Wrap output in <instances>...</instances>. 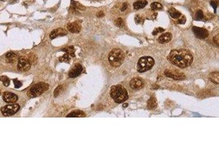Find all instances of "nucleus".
Instances as JSON below:
<instances>
[{"label":"nucleus","mask_w":219,"mask_h":164,"mask_svg":"<svg viewBox=\"0 0 219 164\" xmlns=\"http://www.w3.org/2000/svg\"><path fill=\"white\" fill-rule=\"evenodd\" d=\"M209 78L214 83H215V84H219V72H212V73H210V74L209 76Z\"/></svg>","instance_id":"22"},{"label":"nucleus","mask_w":219,"mask_h":164,"mask_svg":"<svg viewBox=\"0 0 219 164\" xmlns=\"http://www.w3.org/2000/svg\"><path fill=\"white\" fill-rule=\"evenodd\" d=\"M83 70V68L81 65L79 64H77L74 66L69 73V76L71 78H75L77 76H78Z\"/></svg>","instance_id":"12"},{"label":"nucleus","mask_w":219,"mask_h":164,"mask_svg":"<svg viewBox=\"0 0 219 164\" xmlns=\"http://www.w3.org/2000/svg\"><path fill=\"white\" fill-rule=\"evenodd\" d=\"M0 81L3 82V85L6 86H8L10 84V80L6 76H1L0 77Z\"/></svg>","instance_id":"26"},{"label":"nucleus","mask_w":219,"mask_h":164,"mask_svg":"<svg viewBox=\"0 0 219 164\" xmlns=\"http://www.w3.org/2000/svg\"><path fill=\"white\" fill-rule=\"evenodd\" d=\"M71 9L74 11H77L78 10H82L83 11L85 9V7L82 6L81 4H80L78 2H76L74 1H71Z\"/></svg>","instance_id":"19"},{"label":"nucleus","mask_w":219,"mask_h":164,"mask_svg":"<svg viewBox=\"0 0 219 164\" xmlns=\"http://www.w3.org/2000/svg\"><path fill=\"white\" fill-rule=\"evenodd\" d=\"M3 100L7 103H14L18 100V96L12 92L6 91L3 95Z\"/></svg>","instance_id":"11"},{"label":"nucleus","mask_w":219,"mask_h":164,"mask_svg":"<svg viewBox=\"0 0 219 164\" xmlns=\"http://www.w3.org/2000/svg\"><path fill=\"white\" fill-rule=\"evenodd\" d=\"M186 19L185 17L184 16H182V17H180L178 18V20H177V23L178 24H184L186 23Z\"/></svg>","instance_id":"32"},{"label":"nucleus","mask_w":219,"mask_h":164,"mask_svg":"<svg viewBox=\"0 0 219 164\" xmlns=\"http://www.w3.org/2000/svg\"><path fill=\"white\" fill-rule=\"evenodd\" d=\"M170 15L173 19H178L181 15V14L174 8H170L168 11Z\"/></svg>","instance_id":"21"},{"label":"nucleus","mask_w":219,"mask_h":164,"mask_svg":"<svg viewBox=\"0 0 219 164\" xmlns=\"http://www.w3.org/2000/svg\"><path fill=\"white\" fill-rule=\"evenodd\" d=\"M49 88V85L45 83H38L32 86L27 92V95L30 97H36L41 95Z\"/></svg>","instance_id":"5"},{"label":"nucleus","mask_w":219,"mask_h":164,"mask_svg":"<svg viewBox=\"0 0 219 164\" xmlns=\"http://www.w3.org/2000/svg\"><path fill=\"white\" fill-rule=\"evenodd\" d=\"M68 32L65 29L62 28H58L53 30L50 35V37L51 39H53L58 36H63L67 35Z\"/></svg>","instance_id":"13"},{"label":"nucleus","mask_w":219,"mask_h":164,"mask_svg":"<svg viewBox=\"0 0 219 164\" xmlns=\"http://www.w3.org/2000/svg\"><path fill=\"white\" fill-rule=\"evenodd\" d=\"M27 60L30 62V64H33L37 62V57L33 53H31V54L29 55V57H28Z\"/></svg>","instance_id":"28"},{"label":"nucleus","mask_w":219,"mask_h":164,"mask_svg":"<svg viewBox=\"0 0 219 164\" xmlns=\"http://www.w3.org/2000/svg\"><path fill=\"white\" fill-rule=\"evenodd\" d=\"M210 3L211 6L213 7V8L214 9V12H216V8H217V3H216V2H215V1H212L210 2Z\"/></svg>","instance_id":"35"},{"label":"nucleus","mask_w":219,"mask_h":164,"mask_svg":"<svg viewBox=\"0 0 219 164\" xmlns=\"http://www.w3.org/2000/svg\"><path fill=\"white\" fill-rule=\"evenodd\" d=\"M163 31H164V29H163V28H161V27H158L155 29L153 32H152V34L153 35H156L158 33H161V32H162Z\"/></svg>","instance_id":"31"},{"label":"nucleus","mask_w":219,"mask_h":164,"mask_svg":"<svg viewBox=\"0 0 219 164\" xmlns=\"http://www.w3.org/2000/svg\"><path fill=\"white\" fill-rule=\"evenodd\" d=\"M171 39H172L171 33L169 32H167L161 35L158 38V41L160 43L164 44V43L169 42L171 40Z\"/></svg>","instance_id":"15"},{"label":"nucleus","mask_w":219,"mask_h":164,"mask_svg":"<svg viewBox=\"0 0 219 164\" xmlns=\"http://www.w3.org/2000/svg\"><path fill=\"white\" fill-rule=\"evenodd\" d=\"M128 6V3H126V2L124 3L123 4V5H122V8H121V11H125L126 9H127Z\"/></svg>","instance_id":"37"},{"label":"nucleus","mask_w":219,"mask_h":164,"mask_svg":"<svg viewBox=\"0 0 219 164\" xmlns=\"http://www.w3.org/2000/svg\"><path fill=\"white\" fill-rule=\"evenodd\" d=\"M110 95L115 102L121 103L128 98V94L125 87L121 85H113L111 88Z\"/></svg>","instance_id":"2"},{"label":"nucleus","mask_w":219,"mask_h":164,"mask_svg":"<svg viewBox=\"0 0 219 164\" xmlns=\"http://www.w3.org/2000/svg\"><path fill=\"white\" fill-rule=\"evenodd\" d=\"M115 24L117 27H123L124 26V21L121 18H119L115 21Z\"/></svg>","instance_id":"27"},{"label":"nucleus","mask_w":219,"mask_h":164,"mask_svg":"<svg viewBox=\"0 0 219 164\" xmlns=\"http://www.w3.org/2000/svg\"><path fill=\"white\" fill-rule=\"evenodd\" d=\"M168 60L172 64L181 68H185L190 66L194 61L192 53L186 49L172 50L168 56Z\"/></svg>","instance_id":"1"},{"label":"nucleus","mask_w":219,"mask_h":164,"mask_svg":"<svg viewBox=\"0 0 219 164\" xmlns=\"http://www.w3.org/2000/svg\"><path fill=\"white\" fill-rule=\"evenodd\" d=\"M145 82L144 79L140 77H135L130 82V86L134 90H139L144 88Z\"/></svg>","instance_id":"8"},{"label":"nucleus","mask_w":219,"mask_h":164,"mask_svg":"<svg viewBox=\"0 0 219 164\" xmlns=\"http://www.w3.org/2000/svg\"><path fill=\"white\" fill-rule=\"evenodd\" d=\"M86 115L85 114V113L83 111L79 110L73 111L66 116V117H70H70L71 118H73V117L83 118V117H86Z\"/></svg>","instance_id":"17"},{"label":"nucleus","mask_w":219,"mask_h":164,"mask_svg":"<svg viewBox=\"0 0 219 164\" xmlns=\"http://www.w3.org/2000/svg\"><path fill=\"white\" fill-rule=\"evenodd\" d=\"M6 59L7 62L13 63L15 62L18 59L17 55L13 52H9L7 54L6 56Z\"/></svg>","instance_id":"18"},{"label":"nucleus","mask_w":219,"mask_h":164,"mask_svg":"<svg viewBox=\"0 0 219 164\" xmlns=\"http://www.w3.org/2000/svg\"><path fill=\"white\" fill-rule=\"evenodd\" d=\"M151 7L152 8V9L153 10H161V9H163V6L162 5L159 3V2H153L152 3L151 5Z\"/></svg>","instance_id":"24"},{"label":"nucleus","mask_w":219,"mask_h":164,"mask_svg":"<svg viewBox=\"0 0 219 164\" xmlns=\"http://www.w3.org/2000/svg\"><path fill=\"white\" fill-rule=\"evenodd\" d=\"M62 90H63V87L62 85L58 86L57 88L55 90L54 93L55 97H57L60 94V92L62 91Z\"/></svg>","instance_id":"30"},{"label":"nucleus","mask_w":219,"mask_h":164,"mask_svg":"<svg viewBox=\"0 0 219 164\" xmlns=\"http://www.w3.org/2000/svg\"><path fill=\"white\" fill-rule=\"evenodd\" d=\"M20 108V106L18 104H8L1 108V111L3 115L5 116H11L16 113Z\"/></svg>","instance_id":"6"},{"label":"nucleus","mask_w":219,"mask_h":164,"mask_svg":"<svg viewBox=\"0 0 219 164\" xmlns=\"http://www.w3.org/2000/svg\"><path fill=\"white\" fill-rule=\"evenodd\" d=\"M214 42L217 45L219 46V35L218 34L216 36L214 37Z\"/></svg>","instance_id":"34"},{"label":"nucleus","mask_w":219,"mask_h":164,"mask_svg":"<svg viewBox=\"0 0 219 164\" xmlns=\"http://www.w3.org/2000/svg\"><path fill=\"white\" fill-rule=\"evenodd\" d=\"M104 15V14L103 12H100L98 13V16L99 17H102Z\"/></svg>","instance_id":"38"},{"label":"nucleus","mask_w":219,"mask_h":164,"mask_svg":"<svg viewBox=\"0 0 219 164\" xmlns=\"http://www.w3.org/2000/svg\"><path fill=\"white\" fill-rule=\"evenodd\" d=\"M135 21H136V23H138V24H139V23H140L141 22V18L139 16V15H136L135 16Z\"/></svg>","instance_id":"36"},{"label":"nucleus","mask_w":219,"mask_h":164,"mask_svg":"<svg viewBox=\"0 0 219 164\" xmlns=\"http://www.w3.org/2000/svg\"><path fill=\"white\" fill-rule=\"evenodd\" d=\"M13 81H14V85H15V88H20L22 84L18 80L14 79Z\"/></svg>","instance_id":"33"},{"label":"nucleus","mask_w":219,"mask_h":164,"mask_svg":"<svg viewBox=\"0 0 219 164\" xmlns=\"http://www.w3.org/2000/svg\"><path fill=\"white\" fill-rule=\"evenodd\" d=\"M71 60V58L70 57V55L67 53L63 55L62 56H60L59 58V61L60 62H64L69 63Z\"/></svg>","instance_id":"25"},{"label":"nucleus","mask_w":219,"mask_h":164,"mask_svg":"<svg viewBox=\"0 0 219 164\" xmlns=\"http://www.w3.org/2000/svg\"><path fill=\"white\" fill-rule=\"evenodd\" d=\"M147 108L151 110L155 109L157 106L156 99L154 97H151L147 101Z\"/></svg>","instance_id":"20"},{"label":"nucleus","mask_w":219,"mask_h":164,"mask_svg":"<svg viewBox=\"0 0 219 164\" xmlns=\"http://www.w3.org/2000/svg\"><path fill=\"white\" fill-rule=\"evenodd\" d=\"M147 5V1L146 0H139L137 2H135L134 5L133 7L136 10L144 8Z\"/></svg>","instance_id":"16"},{"label":"nucleus","mask_w":219,"mask_h":164,"mask_svg":"<svg viewBox=\"0 0 219 164\" xmlns=\"http://www.w3.org/2000/svg\"><path fill=\"white\" fill-rule=\"evenodd\" d=\"M0 94H1V90H0Z\"/></svg>","instance_id":"39"},{"label":"nucleus","mask_w":219,"mask_h":164,"mask_svg":"<svg viewBox=\"0 0 219 164\" xmlns=\"http://www.w3.org/2000/svg\"><path fill=\"white\" fill-rule=\"evenodd\" d=\"M68 29L71 33H77L81 30V27L78 23L76 22H73L68 24Z\"/></svg>","instance_id":"14"},{"label":"nucleus","mask_w":219,"mask_h":164,"mask_svg":"<svg viewBox=\"0 0 219 164\" xmlns=\"http://www.w3.org/2000/svg\"><path fill=\"white\" fill-rule=\"evenodd\" d=\"M31 67V64L29 61L25 58H20L18 61V68L20 71H27Z\"/></svg>","instance_id":"10"},{"label":"nucleus","mask_w":219,"mask_h":164,"mask_svg":"<svg viewBox=\"0 0 219 164\" xmlns=\"http://www.w3.org/2000/svg\"><path fill=\"white\" fill-rule=\"evenodd\" d=\"M108 59L109 63L113 67H119L122 65L125 60V54L121 49H113L108 54Z\"/></svg>","instance_id":"3"},{"label":"nucleus","mask_w":219,"mask_h":164,"mask_svg":"<svg viewBox=\"0 0 219 164\" xmlns=\"http://www.w3.org/2000/svg\"><path fill=\"white\" fill-rule=\"evenodd\" d=\"M195 18H196L195 19L196 20H200L203 18H204V14H203V13L202 12V11L198 10L196 14Z\"/></svg>","instance_id":"29"},{"label":"nucleus","mask_w":219,"mask_h":164,"mask_svg":"<svg viewBox=\"0 0 219 164\" xmlns=\"http://www.w3.org/2000/svg\"><path fill=\"white\" fill-rule=\"evenodd\" d=\"M63 50H64V52H65L68 54H69V55L72 56V57H75V48L73 46H70L68 47H66V48H65L64 49H63Z\"/></svg>","instance_id":"23"},{"label":"nucleus","mask_w":219,"mask_h":164,"mask_svg":"<svg viewBox=\"0 0 219 164\" xmlns=\"http://www.w3.org/2000/svg\"><path fill=\"white\" fill-rule=\"evenodd\" d=\"M164 73L167 77L174 80H184L186 78L184 73L177 70H166Z\"/></svg>","instance_id":"7"},{"label":"nucleus","mask_w":219,"mask_h":164,"mask_svg":"<svg viewBox=\"0 0 219 164\" xmlns=\"http://www.w3.org/2000/svg\"><path fill=\"white\" fill-rule=\"evenodd\" d=\"M192 31L194 33L195 36L199 39L206 38L209 35L208 31L206 29L201 28L197 26L192 27Z\"/></svg>","instance_id":"9"},{"label":"nucleus","mask_w":219,"mask_h":164,"mask_svg":"<svg viewBox=\"0 0 219 164\" xmlns=\"http://www.w3.org/2000/svg\"><path fill=\"white\" fill-rule=\"evenodd\" d=\"M155 65V60L151 56L141 57L138 62L137 70L140 73H143L151 69Z\"/></svg>","instance_id":"4"}]
</instances>
